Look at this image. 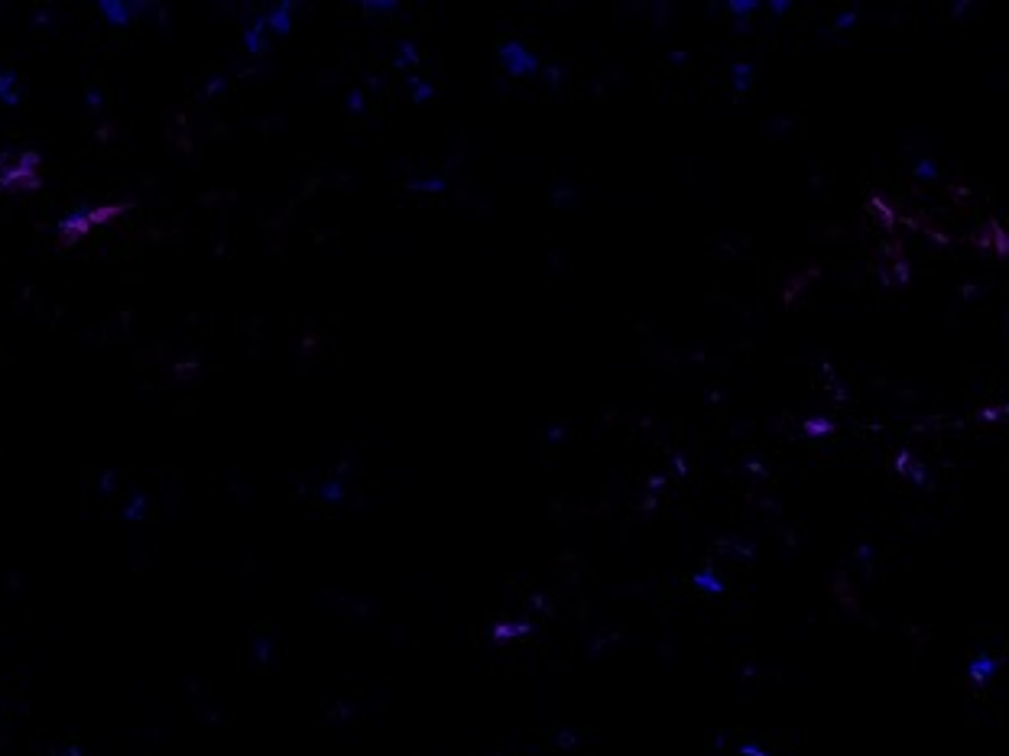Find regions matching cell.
I'll return each instance as SVG.
<instances>
[{
	"mask_svg": "<svg viewBox=\"0 0 1009 756\" xmlns=\"http://www.w3.org/2000/svg\"><path fill=\"white\" fill-rule=\"evenodd\" d=\"M497 56H501L503 68H507L513 78H532L542 72L536 52H532L526 43H519V39H501V43H497Z\"/></svg>",
	"mask_w": 1009,
	"mask_h": 756,
	"instance_id": "obj_1",
	"label": "cell"
},
{
	"mask_svg": "<svg viewBox=\"0 0 1009 756\" xmlns=\"http://www.w3.org/2000/svg\"><path fill=\"white\" fill-rule=\"evenodd\" d=\"M95 10L107 27H130L133 20L146 10V4L143 0H98Z\"/></svg>",
	"mask_w": 1009,
	"mask_h": 756,
	"instance_id": "obj_2",
	"label": "cell"
},
{
	"mask_svg": "<svg viewBox=\"0 0 1009 756\" xmlns=\"http://www.w3.org/2000/svg\"><path fill=\"white\" fill-rule=\"evenodd\" d=\"M293 13H296L293 0H276L273 7H266L264 13H260V20L266 23L270 36H286V33L293 29Z\"/></svg>",
	"mask_w": 1009,
	"mask_h": 756,
	"instance_id": "obj_3",
	"label": "cell"
},
{
	"mask_svg": "<svg viewBox=\"0 0 1009 756\" xmlns=\"http://www.w3.org/2000/svg\"><path fill=\"white\" fill-rule=\"evenodd\" d=\"M270 29H266V23L260 17H254L250 23L244 27V36H240V46H244L247 56H264L266 46H270Z\"/></svg>",
	"mask_w": 1009,
	"mask_h": 756,
	"instance_id": "obj_4",
	"label": "cell"
},
{
	"mask_svg": "<svg viewBox=\"0 0 1009 756\" xmlns=\"http://www.w3.org/2000/svg\"><path fill=\"white\" fill-rule=\"evenodd\" d=\"M20 98H23V85H20V75L13 72V68H0V105H20Z\"/></svg>",
	"mask_w": 1009,
	"mask_h": 756,
	"instance_id": "obj_5",
	"label": "cell"
},
{
	"mask_svg": "<svg viewBox=\"0 0 1009 756\" xmlns=\"http://www.w3.org/2000/svg\"><path fill=\"white\" fill-rule=\"evenodd\" d=\"M691 585L701 587L705 595H721V591H724V585H721V578H717L714 571H698V575L691 578Z\"/></svg>",
	"mask_w": 1009,
	"mask_h": 756,
	"instance_id": "obj_6",
	"label": "cell"
},
{
	"mask_svg": "<svg viewBox=\"0 0 1009 756\" xmlns=\"http://www.w3.org/2000/svg\"><path fill=\"white\" fill-rule=\"evenodd\" d=\"M724 7L730 10V13H737V17H750V13H756L763 4H760V0H727Z\"/></svg>",
	"mask_w": 1009,
	"mask_h": 756,
	"instance_id": "obj_7",
	"label": "cell"
},
{
	"mask_svg": "<svg viewBox=\"0 0 1009 756\" xmlns=\"http://www.w3.org/2000/svg\"><path fill=\"white\" fill-rule=\"evenodd\" d=\"M397 62L403 68H415V66H419V52L413 49V43H399V46H397Z\"/></svg>",
	"mask_w": 1009,
	"mask_h": 756,
	"instance_id": "obj_8",
	"label": "cell"
},
{
	"mask_svg": "<svg viewBox=\"0 0 1009 756\" xmlns=\"http://www.w3.org/2000/svg\"><path fill=\"white\" fill-rule=\"evenodd\" d=\"M993 672V659L990 656H977V659L971 662V679L974 681H983L987 675Z\"/></svg>",
	"mask_w": 1009,
	"mask_h": 756,
	"instance_id": "obj_9",
	"label": "cell"
},
{
	"mask_svg": "<svg viewBox=\"0 0 1009 756\" xmlns=\"http://www.w3.org/2000/svg\"><path fill=\"white\" fill-rule=\"evenodd\" d=\"M409 88H413V98H415V101H432V95H435V88H432V85H425V82H422V78H419V75L409 78Z\"/></svg>",
	"mask_w": 1009,
	"mask_h": 756,
	"instance_id": "obj_10",
	"label": "cell"
},
{
	"mask_svg": "<svg viewBox=\"0 0 1009 756\" xmlns=\"http://www.w3.org/2000/svg\"><path fill=\"white\" fill-rule=\"evenodd\" d=\"M445 185H448V182H445L442 176H435V179H422V182H409V189H415V192H445Z\"/></svg>",
	"mask_w": 1009,
	"mask_h": 756,
	"instance_id": "obj_11",
	"label": "cell"
},
{
	"mask_svg": "<svg viewBox=\"0 0 1009 756\" xmlns=\"http://www.w3.org/2000/svg\"><path fill=\"white\" fill-rule=\"evenodd\" d=\"M915 176H918V179H925V182H932L934 176H938V166H934L932 160H922L918 166H915Z\"/></svg>",
	"mask_w": 1009,
	"mask_h": 756,
	"instance_id": "obj_12",
	"label": "cell"
},
{
	"mask_svg": "<svg viewBox=\"0 0 1009 756\" xmlns=\"http://www.w3.org/2000/svg\"><path fill=\"white\" fill-rule=\"evenodd\" d=\"M734 88L737 91H746V88H750V66L734 68Z\"/></svg>",
	"mask_w": 1009,
	"mask_h": 756,
	"instance_id": "obj_13",
	"label": "cell"
},
{
	"mask_svg": "<svg viewBox=\"0 0 1009 756\" xmlns=\"http://www.w3.org/2000/svg\"><path fill=\"white\" fill-rule=\"evenodd\" d=\"M364 10H377V13H390V10H397V4H393V0H364Z\"/></svg>",
	"mask_w": 1009,
	"mask_h": 756,
	"instance_id": "obj_14",
	"label": "cell"
},
{
	"mask_svg": "<svg viewBox=\"0 0 1009 756\" xmlns=\"http://www.w3.org/2000/svg\"><path fill=\"white\" fill-rule=\"evenodd\" d=\"M143 510H146V500H143V497H137V500H133L130 507L123 510V516H127V520H140Z\"/></svg>",
	"mask_w": 1009,
	"mask_h": 756,
	"instance_id": "obj_15",
	"label": "cell"
},
{
	"mask_svg": "<svg viewBox=\"0 0 1009 756\" xmlns=\"http://www.w3.org/2000/svg\"><path fill=\"white\" fill-rule=\"evenodd\" d=\"M331 497V500H341V487L338 484H328V491H325Z\"/></svg>",
	"mask_w": 1009,
	"mask_h": 756,
	"instance_id": "obj_16",
	"label": "cell"
}]
</instances>
